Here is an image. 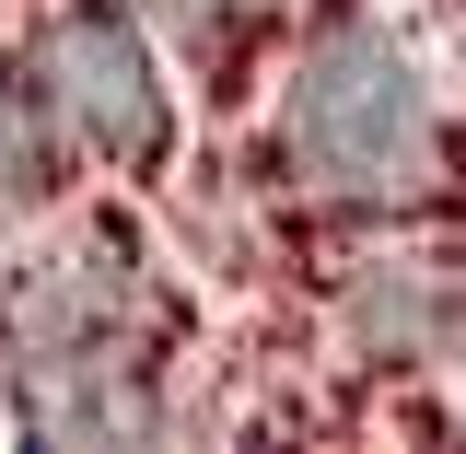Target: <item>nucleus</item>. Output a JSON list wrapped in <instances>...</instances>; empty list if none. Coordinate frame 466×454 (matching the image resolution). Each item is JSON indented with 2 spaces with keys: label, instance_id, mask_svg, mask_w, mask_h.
Here are the masks:
<instances>
[{
  "label": "nucleus",
  "instance_id": "nucleus-1",
  "mask_svg": "<svg viewBox=\"0 0 466 454\" xmlns=\"http://www.w3.org/2000/svg\"><path fill=\"white\" fill-rule=\"evenodd\" d=\"M280 164L303 198L327 210H420L443 187V128H431V94L373 24H315L291 47V82H280Z\"/></svg>",
  "mask_w": 466,
  "mask_h": 454
},
{
  "label": "nucleus",
  "instance_id": "nucleus-2",
  "mask_svg": "<svg viewBox=\"0 0 466 454\" xmlns=\"http://www.w3.org/2000/svg\"><path fill=\"white\" fill-rule=\"evenodd\" d=\"M24 70H35V94H47L58 152H82V164H106V175L164 164L175 94H164V70H152V47H140V24H128V12H106V0L47 12V35H35Z\"/></svg>",
  "mask_w": 466,
  "mask_h": 454
}]
</instances>
